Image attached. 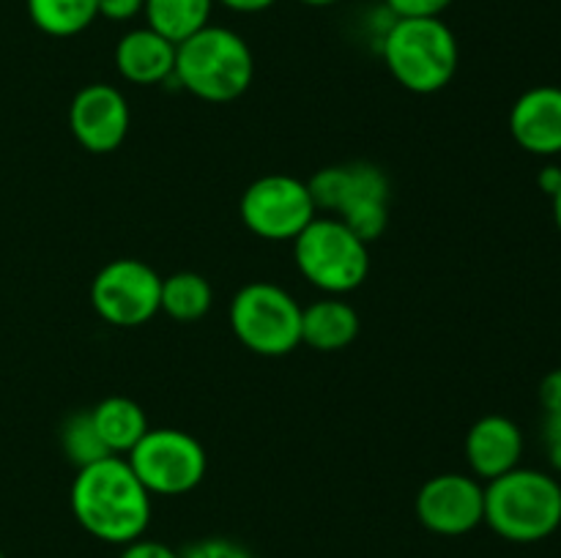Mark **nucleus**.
<instances>
[{
  "instance_id": "obj_11",
  "label": "nucleus",
  "mask_w": 561,
  "mask_h": 558,
  "mask_svg": "<svg viewBox=\"0 0 561 558\" xmlns=\"http://www.w3.org/2000/svg\"><path fill=\"white\" fill-rule=\"evenodd\" d=\"M416 518L433 534H469L485 523V487L466 474L433 476L416 496Z\"/></svg>"
},
{
  "instance_id": "obj_15",
  "label": "nucleus",
  "mask_w": 561,
  "mask_h": 558,
  "mask_svg": "<svg viewBox=\"0 0 561 558\" xmlns=\"http://www.w3.org/2000/svg\"><path fill=\"white\" fill-rule=\"evenodd\" d=\"M115 69L135 85H159L175 69V44L151 27H137L115 44Z\"/></svg>"
},
{
  "instance_id": "obj_6",
  "label": "nucleus",
  "mask_w": 561,
  "mask_h": 558,
  "mask_svg": "<svg viewBox=\"0 0 561 558\" xmlns=\"http://www.w3.org/2000/svg\"><path fill=\"white\" fill-rule=\"evenodd\" d=\"M296 266L329 295L351 293L370 274V252L367 244L337 217L312 219L294 239Z\"/></svg>"
},
{
  "instance_id": "obj_12",
  "label": "nucleus",
  "mask_w": 561,
  "mask_h": 558,
  "mask_svg": "<svg viewBox=\"0 0 561 558\" xmlns=\"http://www.w3.org/2000/svg\"><path fill=\"white\" fill-rule=\"evenodd\" d=\"M129 104L118 88L93 82L77 91L69 107V126L75 140L91 153H110L129 135Z\"/></svg>"
},
{
  "instance_id": "obj_18",
  "label": "nucleus",
  "mask_w": 561,
  "mask_h": 558,
  "mask_svg": "<svg viewBox=\"0 0 561 558\" xmlns=\"http://www.w3.org/2000/svg\"><path fill=\"white\" fill-rule=\"evenodd\" d=\"M214 0H146L148 27L168 42L181 44L208 25Z\"/></svg>"
},
{
  "instance_id": "obj_13",
  "label": "nucleus",
  "mask_w": 561,
  "mask_h": 558,
  "mask_svg": "<svg viewBox=\"0 0 561 558\" xmlns=\"http://www.w3.org/2000/svg\"><path fill=\"white\" fill-rule=\"evenodd\" d=\"M510 135L535 156L561 153V88L537 85L510 109Z\"/></svg>"
},
{
  "instance_id": "obj_9",
  "label": "nucleus",
  "mask_w": 561,
  "mask_h": 558,
  "mask_svg": "<svg viewBox=\"0 0 561 558\" xmlns=\"http://www.w3.org/2000/svg\"><path fill=\"white\" fill-rule=\"evenodd\" d=\"M247 230L266 241H294L316 219V200L307 181L296 175H263L252 181L239 202Z\"/></svg>"
},
{
  "instance_id": "obj_21",
  "label": "nucleus",
  "mask_w": 561,
  "mask_h": 558,
  "mask_svg": "<svg viewBox=\"0 0 561 558\" xmlns=\"http://www.w3.org/2000/svg\"><path fill=\"white\" fill-rule=\"evenodd\" d=\"M60 443H64V452L77 468H85V465L99 463L104 457H113L104 446V441L99 438L96 425L91 419V410H80V414L69 416L60 430Z\"/></svg>"
},
{
  "instance_id": "obj_14",
  "label": "nucleus",
  "mask_w": 561,
  "mask_h": 558,
  "mask_svg": "<svg viewBox=\"0 0 561 558\" xmlns=\"http://www.w3.org/2000/svg\"><path fill=\"white\" fill-rule=\"evenodd\" d=\"M524 454V432L507 416H482L466 435V460L480 479H499L518 468Z\"/></svg>"
},
{
  "instance_id": "obj_1",
  "label": "nucleus",
  "mask_w": 561,
  "mask_h": 558,
  "mask_svg": "<svg viewBox=\"0 0 561 558\" xmlns=\"http://www.w3.org/2000/svg\"><path fill=\"white\" fill-rule=\"evenodd\" d=\"M77 523L110 545H129L151 523V492L142 487L126 457H104L77 470L71 485Z\"/></svg>"
},
{
  "instance_id": "obj_32",
  "label": "nucleus",
  "mask_w": 561,
  "mask_h": 558,
  "mask_svg": "<svg viewBox=\"0 0 561 558\" xmlns=\"http://www.w3.org/2000/svg\"><path fill=\"white\" fill-rule=\"evenodd\" d=\"M299 3L312 5V9H323V5H334V3H337V0H299Z\"/></svg>"
},
{
  "instance_id": "obj_22",
  "label": "nucleus",
  "mask_w": 561,
  "mask_h": 558,
  "mask_svg": "<svg viewBox=\"0 0 561 558\" xmlns=\"http://www.w3.org/2000/svg\"><path fill=\"white\" fill-rule=\"evenodd\" d=\"M181 558H252V553L244 545H239V542L211 536V539H201L186 547Z\"/></svg>"
},
{
  "instance_id": "obj_4",
  "label": "nucleus",
  "mask_w": 561,
  "mask_h": 558,
  "mask_svg": "<svg viewBox=\"0 0 561 558\" xmlns=\"http://www.w3.org/2000/svg\"><path fill=\"white\" fill-rule=\"evenodd\" d=\"M381 49L389 74L411 93L442 91L458 71V38L442 16L394 20Z\"/></svg>"
},
{
  "instance_id": "obj_16",
  "label": "nucleus",
  "mask_w": 561,
  "mask_h": 558,
  "mask_svg": "<svg viewBox=\"0 0 561 558\" xmlns=\"http://www.w3.org/2000/svg\"><path fill=\"white\" fill-rule=\"evenodd\" d=\"M359 334V315L348 301L321 299L301 310V342L312 350L334 353V350L348 348Z\"/></svg>"
},
{
  "instance_id": "obj_25",
  "label": "nucleus",
  "mask_w": 561,
  "mask_h": 558,
  "mask_svg": "<svg viewBox=\"0 0 561 558\" xmlns=\"http://www.w3.org/2000/svg\"><path fill=\"white\" fill-rule=\"evenodd\" d=\"M118 558H181L179 553L170 550L168 545L162 542H153V539H135L129 545H124V553Z\"/></svg>"
},
{
  "instance_id": "obj_8",
  "label": "nucleus",
  "mask_w": 561,
  "mask_h": 558,
  "mask_svg": "<svg viewBox=\"0 0 561 558\" xmlns=\"http://www.w3.org/2000/svg\"><path fill=\"white\" fill-rule=\"evenodd\" d=\"M137 479L151 496H184L206 476V449L190 432L159 427L126 454Z\"/></svg>"
},
{
  "instance_id": "obj_31",
  "label": "nucleus",
  "mask_w": 561,
  "mask_h": 558,
  "mask_svg": "<svg viewBox=\"0 0 561 558\" xmlns=\"http://www.w3.org/2000/svg\"><path fill=\"white\" fill-rule=\"evenodd\" d=\"M551 200H553V222H557V228H559V233H561V189L551 197Z\"/></svg>"
},
{
  "instance_id": "obj_29",
  "label": "nucleus",
  "mask_w": 561,
  "mask_h": 558,
  "mask_svg": "<svg viewBox=\"0 0 561 558\" xmlns=\"http://www.w3.org/2000/svg\"><path fill=\"white\" fill-rule=\"evenodd\" d=\"M542 438H546V446L548 443H561V410H557V414H546Z\"/></svg>"
},
{
  "instance_id": "obj_28",
  "label": "nucleus",
  "mask_w": 561,
  "mask_h": 558,
  "mask_svg": "<svg viewBox=\"0 0 561 558\" xmlns=\"http://www.w3.org/2000/svg\"><path fill=\"white\" fill-rule=\"evenodd\" d=\"M219 3L228 5L230 11H239V14H255V11H266L277 0H219Z\"/></svg>"
},
{
  "instance_id": "obj_19",
  "label": "nucleus",
  "mask_w": 561,
  "mask_h": 558,
  "mask_svg": "<svg viewBox=\"0 0 561 558\" xmlns=\"http://www.w3.org/2000/svg\"><path fill=\"white\" fill-rule=\"evenodd\" d=\"M27 16L42 33L69 38L99 16V0H27Z\"/></svg>"
},
{
  "instance_id": "obj_2",
  "label": "nucleus",
  "mask_w": 561,
  "mask_h": 558,
  "mask_svg": "<svg viewBox=\"0 0 561 558\" xmlns=\"http://www.w3.org/2000/svg\"><path fill=\"white\" fill-rule=\"evenodd\" d=\"M252 74L255 60L250 47L230 27L206 25L175 44V82L203 102H233L250 88Z\"/></svg>"
},
{
  "instance_id": "obj_5",
  "label": "nucleus",
  "mask_w": 561,
  "mask_h": 558,
  "mask_svg": "<svg viewBox=\"0 0 561 558\" xmlns=\"http://www.w3.org/2000/svg\"><path fill=\"white\" fill-rule=\"evenodd\" d=\"M318 211L337 213L365 244L376 241L389 224V178L370 162L323 167L307 181Z\"/></svg>"
},
{
  "instance_id": "obj_33",
  "label": "nucleus",
  "mask_w": 561,
  "mask_h": 558,
  "mask_svg": "<svg viewBox=\"0 0 561 558\" xmlns=\"http://www.w3.org/2000/svg\"><path fill=\"white\" fill-rule=\"evenodd\" d=\"M0 558H5V556H3V553H0Z\"/></svg>"
},
{
  "instance_id": "obj_23",
  "label": "nucleus",
  "mask_w": 561,
  "mask_h": 558,
  "mask_svg": "<svg viewBox=\"0 0 561 558\" xmlns=\"http://www.w3.org/2000/svg\"><path fill=\"white\" fill-rule=\"evenodd\" d=\"M455 0H387L389 11L398 20H425V16H442Z\"/></svg>"
},
{
  "instance_id": "obj_17",
  "label": "nucleus",
  "mask_w": 561,
  "mask_h": 558,
  "mask_svg": "<svg viewBox=\"0 0 561 558\" xmlns=\"http://www.w3.org/2000/svg\"><path fill=\"white\" fill-rule=\"evenodd\" d=\"M91 419L96 425L99 438L104 441L110 454L121 457L129 454L142 441L151 427H148L146 410L129 397H107L91 410Z\"/></svg>"
},
{
  "instance_id": "obj_20",
  "label": "nucleus",
  "mask_w": 561,
  "mask_h": 558,
  "mask_svg": "<svg viewBox=\"0 0 561 558\" xmlns=\"http://www.w3.org/2000/svg\"><path fill=\"white\" fill-rule=\"evenodd\" d=\"M214 290L206 277L195 271H179L173 277L162 279V299L159 310L168 312L179 323H195L211 310Z\"/></svg>"
},
{
  "instance_id": "obj_30",
  "label": "nucleus",
  "mask_w": 561,
  "mask_h": 558,
  "mask_svg": "<svg viewBox=\"0 0 561 558\" xmlns=\"http://www.w3.org/2000/svg\"><path fill=\"white\" fill-rule=\"evenodd\" d=\"M548 463L561 474V443H548Z\"/></svg>"
},
{
  "instance_id": "obj_26",
  "label": "nucleus",
  "mask_w": 561,
  "mask_h": 558,
  "mask_svg": "<svg viewBox=\"0 0 561 558\" xmlns=\"http://www.w3.org/2000/svg\"><path fill=\"white\" fill-rule=\"evenodd\" d=\"M540 403L542 408H546V414H557V410H561V367L542 377Z\"/></svg>"
},
{
  "instance_id": "obj_24",
  "label": "nucleus",
  "mask_w": 561,
  "mask_h": 558,
  "mask_svg": "<svg viewBox=\"0 0 561 558\" xmlns=\"http://www.w3.org/2000/svg\"><path fill=\"white\" fill-rule=\"evenodd\" d=\"M146 9V0H99V16L110 22L135 20Z\"/></svg>"
},
{
  "instance_id": "obj_7",
  "label": "nucleus",
  "mask_w": 561,
  "mask_h": 558,
  "mask_svg": "<svg viewBox=\"0 0 561 558\" xmlns=\"http://www.w3.org/2000/svg\"><path fill=\"white\" fill-rule=\"evenodd\" d=\"M230 326L252 353L285 356L301 345V306L279 284L250 282L230 301Z\"/></svg>"
},
{
  "instance_id": "obj_10",
  "label": "nucleus",
  "mask_w": 561,
  "mask_h": 558,
  "mask_svg": "<svg viewBox=\"0 0 561 558\" xmlns=\"http://www.w3.org/2000/svg\"><path fill=\"white\" fill-rule=\"evenodd\" d=\"M162 277L148 263L118 257L93 277L91 304L104 323L135 328L159 312Z\"/></svg>"
},
{
  "instance_id": "obj_27",
  "label": "nucleus",
  "mask_w": 561,
  "mask_h": 558,
  "mask_svg": "<svg viewBox=\"0 0 561 558\" xmlns=\"http://www.w3.org/2000/svg\"><path fill=\"white\" fill-rule=\"evenodd\" d=\"M537 184H540V189L546 191L548 197L557 195V191L561 189V167H557V164H548V167H542Z\"/></svg>"
},
{
  "instance_id": "obj_3",
  "label": "nucleus",
  "mask_w": 561,
  "mask_h": 558,
  "mask_svg": "<svg viewBox=\"0 0 561 558\" xmlns=\"http://www.w3.org/2000/svg\"><path fill=\"white\" fill-rule=\"evenodd\" d=\"M485 523L502 539L531 545L561 525V485L546 470L513 468L485 487Z\"/></svg>"
}]
</instances>
